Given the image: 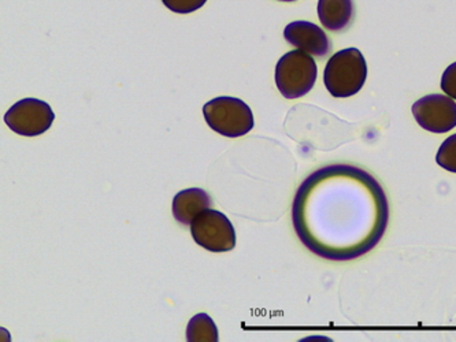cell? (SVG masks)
Returning <instances> with one entry per match:
<instances>
[{
	"label": "cell",
	"mask_w": 456,
	"mask_h": 342,
	"mask_svg": "<svg viewBox=\"0 0 456 342\" xmlns=\"http://www.w3.org/2000/svg\"><path fill=\"white\" fill-rule=\"evenodd\" d=\"M389 204L363 168L330 165L308 175L292 204V224L305 248L335 262L358 259L386 234Z\"/></svg>",
	"instance_id": "1"
},
{
	"label": "cell",
	"mask_w": 456,
	"mask_h": 342,
	"mask_svg": "<svg viewBox=\"0 0 456 342\" xmlns=\"http://www.w3.org/2000/svg\"><path fill=\"white\" fill-rule=\"evenodd\" d=\"M368 63L358 48L338 51L326 63L323 83L335 98H350L363 88Z\"/></svg>",
	"instance_id": "2"
},
{
	"label": "cell",
	"mask_w": 456,
	"mask_h": 342,
	"mask_svg": "<svg viewBox=\"0 0 456 342\" xmlns=\"http://www.w3.org/2000/svg\"><path fill=\"white\" fill-rule=\"evenodd\" d=\"M203 116L214 132L231 139L246 136L255 124L254 114L247 103L232 96H220L206 103Z\"/></svg>",
	"instance_id": "3"
},
{
	"label": "cell",
	"mask_w": 456,
	"mask_h": 342,
	"mask_svg": "<svg viewBox=\"0 0 456 342\" xmlns=\"http://www.w3.org/2000/svg\"><path fill=\"white\" fill-rule=\"evenodd\" d=\"M317 74V63L310 53L290 51L277 63L276 86L285 99H299L312 91Z\"/></svg>",
	"instance_id": "4"
},
{
	"label": "cell",
	"mask_w": 456,
	"mask_h": 342,
	"mask_svg": "<svg viewBox=\"0 0 456 342\" xmlns=\"http://www.w3.org/2000/svg\"><path fill=\"white\" fill-rule=\"evenodd\" d=\"M196 244L210 252H228L236 247V233L228 216L216 210L202 211L191 224Z\"/></svg>",
	"instance_id": "5"
},
{
	"label": "cell",
	"mask_w": 456,
	"mask_h": 342,
	"mask_svg": "<svg viewBox=\"0 0 456 342\" xmlns=\"http://www.w3.org/2000/svg\"><path fill=\"white\" fill-rule=\"evenodd\" d=\"M55 119L50 104L39 99H22L7 110L4 122L20 136L35 137L47 132Z\"/></svg>",
	"instance_id": "6"
},
{
	"label": "cell",
	"mask_w": 456,
	"mask_h": 342,
	"mask_svg": "<svg viewBox=\"0 0 456 342\" xmlns=\"http://www.w3.org/2000/svg\"><path fill=\"white\" fill-rule=\"evenodd\" d=\"M415 121L428 132H450L456 126V103L445 94H428L412 104Z\"/></svg>",
	"instance_id": "7"
},
{
	"label": "cell",
	"mask_w": 456,
	"mask_h": 342,
	"mask_svg": "<svg viewBox=\"0 0 456 342\" xmlns=\"http://www.w3.org/2000/svg\"><path fill=\"white\" fill-rule=\"evenodd\" d=\"M284 37L289 45L318 58L328 55L332 47L330 37L313 22H290L285 27Z\"/></svg>",
	"instance_id": "8"
},
{
	"label": "cell",
	"mask_w": 456,
	"mask_h": 342,
	"mask_svg": "<svg viewBox=\"0 0 456 342\" xmlns=\"http://www.w3.org/2000/svg\"><path fill=\"white\" fill-rule=\"evenodd\" d=\"M210 206L211 198L206 191L200 188L185 189L173 199V216L180 224H191L199 214L210 208Z\"/></svg>",
	"instance_id": "9"
},
{
	"label": "cell",
	"mask_w": 456,
	"mask_h": 342,
	"mask_svg": "<svg viewBox=\"0 0 456 342\" xmlns=\"http://www.w3.org/2000/svg\"><path fill=\"white\" fill-rule=\"evenodd\" d=\"M353 0H320L318 17L323 28L332 32H340L350 27L354 20Z\"/></svg>",
	"instance_id": "10"
},
{
	"label": "cell",
	"mask_w": 456,
	"mask_h": 342,
	"mask_svg": "<svg viewBox=\"0 0 456 342\" xmlns=\"http://www.w3.org/2000/svg\"><path fill=\"white\" fill-rule=\"evenodd\" d=\"M187 339L190 342L218 341V330L213 319L208 314H198L193 316L188 323Z\"/></svg>",
	"instance_id": "11"
},
{
	"label": "cell",
	"mask_w": 456,
	"mask_h": 342,
	"mask_svg": "<svg viewBox=\"0 0 456 342\" xmlns=\"http://www.w3.org/2000/svg\"><path fill=\"white\" fill-rule=\"evenodd\" d=\"M436 162L445 170L456 173V133L443 142L436 155Z\"/></svg>",
	"instance_id": "12"
},
{
	"label": "cell",
	"mask_w": 456,
	"mask_h": 342,
	"mask_svg": "<svg viewBox=\"0 0 456 342\" xmlns=\"http://www.w3.org/2000/svg\"><path fill=\"white\" fill-rule=\"evenodd\" d=\"M170 12L177 14H191L205 6L208 0H162Z\"/></svg>",
	"instance_id": "13"
},
{
	"label": "cell",
	"mask_w": 456,
	"mask_h": 342,
	"mask_svg": "<svg viewBox=\"0 0 456 342\" xmlns=\"http://www.w3.org/2000/svg\"><path fill=\"white\" fill-rule=\"evenodd\" d=\"M442 89L445 94L456 101V62L445 69L442 77Z\"/></svg>",
	"instance_id": "14"
},
{
	"label": "cell",
	"mask_w": 456,
	"mask_h": 342,
	"mask_svg": "<svg viewBox=\"0 0 456 342\" xmlns=\"http://www.w3.org/2000/svg\"><path fill=\"white\" fill-rule=\"evenodd\" d=\"M279 2H288L289 4V2H297V0H279Z\"/></svg>",
	"instance_id": "15"
}]
</instances>
